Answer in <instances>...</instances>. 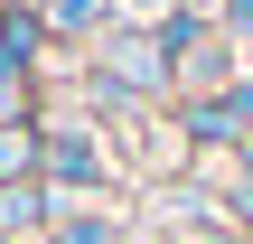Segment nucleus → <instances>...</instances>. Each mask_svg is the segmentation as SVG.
Here are the masks:
<instances>
[{"label":"nucleus","instance_id":"f03ea898","mask_svg":"<svg viewBox=\"0 0 253 244\" xmlns=\"http://www.w3.org/2000/svg\"><path fill=\"white\" fill-rule=\"evenodd\" d=\"M38 226V188L19 179V188H0V235H28Z\"/></svg>","mask_w":253,"mask_h":244},{"label":"nucleus","instance_id":"20e7f679","mask_svg":"<svg viewBox=\"0 0 253 244\" xmlns=\"http://www.w3.org/2000/svg\"><path fill=\"white\" fill-rule=\"evenodd\" d=\"M113 0H47V28H94Z\"/></svg>","mask_w":253,"mask_h":244},{"label":"nucleus","instance_id":"39448f33","mask_svg":"<svg viewBox=\"0 0 253 244\" xmlns=\"http://www.w3.org/2000/svg\"><path fill=\"white\" fill-rule=\"evenodd\" d=\"M56 244H122L113 216H75V226H56Z\"/></svg>","mask_w":253,"mask_h":244},{"label":"nucleus","instance_id":"423d86ee","mask_svg":"<svg viewBox=\"0 0 253 244\" xmlns=\"http://www.w3.org/2000/svg\"><path fill=\"white\" fill-rule=\"evenodd\" d=\"M19 160H28V132H19V122H0V179H9Z\"/></svg>","mask_w":253,"mask_h":244},{"label":"nucleus","instance_id":"7ed1b4c3","mask_svg":"<svg viewBox=\"0 0 253 244\" xmlns=\"http://www.w3.org/2000/svg\"><path fill=\"white\" fill-rule=\"evenodd\" d=\"M113 19H141V38H150V28H178V0H113Z\"/></svg>","mask_w":253,"mask_h":244},{"label":"nucleus","instance_id":"0eeeda50","mask_svg":"<svg viewBox=\"0 0 253 244\" xmlns=\"http://www.w3.org/2000/svg\"><path fill=\"white\" fill-rule=\"evenodd\" d=\"M235 19H244V28H253V0H235Z\"/></svg>","mask_w":253,"mask_h":244},{"label":"nucleus","instance_id":"f257e3e1","mask_svg":"<svg viewBox=\"0 0 253 244\" xmlns=\"http://www.w3.org/2000/svg\"><path fill=\"white\" fill-rule=\"evenodd\" d=\"M47 160H56V179H84V188L103 179V150H84V132H66V141H56Z\"/></svg>","mask_w":253,"mask_h":244}]
</instances>
